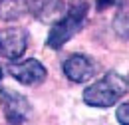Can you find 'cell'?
Instances as JSON below:
<instances>
[{"instance_id":"1","label":"cell","mask_w":129,"mask_h":125,"mask_svg":"<svg viewBox=\"0 0 129 125\" xmlns=\"http://www.w3.org/2000/svg\"><path fill=\"white\" fill-rule=\"evenodd\" d=\"M129 91V81L117 72H109L83 91V101L91 107H111Z\"/></svg>"},{"instance_id":"2","label":"cell","mask_w":129,"mask_h":125,"mask_svg":"<svg viewBox=\"0 0 129 125\" xmlns=\"http://www.w3.org/2000/svg\"><path fill=\"white\" fill-rule=\"evenodd\" d=\"M87 10H89V4L83 2V0L70 4L66 14L60 16L54 22V26H52V30L48 34V46L54 48V50H60L64 44H68L83 28L85 18H87Z\"/></svg>"},{"instance_id":"3","label":"cell","mask_w":129,"mask_h":125,"mask_svg":"<svg viewBox=\"0 0 129 125\" xmlns=\"http://www.w3.org/2000/svg\"><path fill=\"white\" fill-rule=\"evenodd\" d=\"M0 105L6 115V121H10V123H26L30 119V111H32L30 103L18 91L0 89Z\"/></svg>"},{"instance_id":"4","label":"cell","mask_w":129,"mask_h":125,"mask_svg":"<svg viewBox=\"0 0 129 125\" xmlns=\"http://www.w3.org/2000/svg\"><path fill=\"white\" fill-rule=\"evenodd\" d=\"M28 48V32L20 26L0 30V56L6 60H18Z\"/></svg>"},{"instance_id":"5","label":"cell","mask_w":129,"mask_h":125,"mask_svg":"<svg viewBox=\"0 0 129 125\" xmlns=\"http://www.w3.org/2000/svg\"><path fill=\"white\" fill-rule=\"evenodd\" d=\"M24 8L40 22H56L70 8V0H22Z\"/></svg>"},{"instance_id":"6","label":"cell","mask_w":129,"mask_h":125,"mask_svg":"<svg viewBox=\"0 0 129 125\" xmlns=\"http://www.w3.org/2000/svg\"><path fill=\"white\" fill-rule=\"evenodd\" d=\"M8 74L16 79V81L24 83V85H38V83H42V81L46 79V76H48L44 64H40L38 60H34V58L10 64V66H8Z\"/></svg>"},{"instance_id":"7","label":"cell","mask_w":129,"mask_h":125,"mask_svg":"<svg viewBox=\"0 0 129 125\" xmlns=\"http://www.w3.org/2000/svg\"><path fill=\"white\" fill-rule=\"evenodd\" d=\"M64 74L74 83H85L97 74V66L91 58L83 54H74L64 62Z\"/></svg>"},{"instance_id":"8","label":"cell","mask_w":129,"mask_h":125,"mask_svg":"<svg viewBox=\"0 0 129 125\" xmlns=\"http://www.w3.org/2000/svg\"><path fill=\"white\" fill-rule=\"evenodd\" d=\"M22 16V6L16 0H0V18L2 20H16Z\"/></svg>"},{"instance_id":"9","label":"cell","mask_w":129,"mask_h":125,"mask_svg":"<svg viewBox=\"0 0 129 125\" xmlns=\"http://www.w3.org/2000/svg\"><path fill=\"white\" fill-rule=\"evenodd\" d=\"M113 28L117 36H121L123 40H129V8L117 12V16L113 18Z\"/></svg>"},{"instance_id":"10","label":"cell","mask_w":129,"mask_h":125,"mask_svg":"<svg viewBox=\"0 0 129 125\" xmlns=\"http://www.w3.org/2000/svg\"><path fill=\"white\" fill-rule=\"evenodd\" d=\"M115 117H117V121L123 125H129V101L127 103H121L117 111H115Z\"/></svg>"},{"instance_id":"11","label":"cell","mask_w":129,"mask_h":125,"mask_svg":"<svg viewBox=\"0 0 129 125\" xmlns=\"http://www.w3.org/2000/svg\"><path fill=\"white\" fill-rule=\"evenodd\" d=\"M117 4H125V0H95L97 10H105L109 6H117Z\"/></svg>"},{"instance_id":"12","label":"cell","mask_w":129,"mask_h":125,"mask_svg":"<svg viewBox=\"0 0 129 125\" xmlns=\"http://www.w3.org/2000/svg\"><path fill=\"white\" fill-rule=\"evenodd\" d=\"M2 78H4V70H2V66H0V81H2Z\"/></svg>"}]
</instances>
